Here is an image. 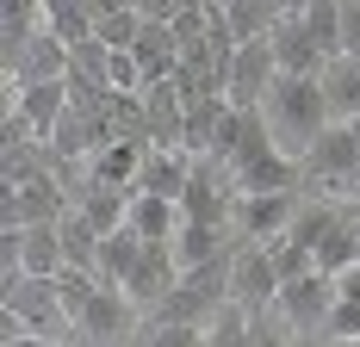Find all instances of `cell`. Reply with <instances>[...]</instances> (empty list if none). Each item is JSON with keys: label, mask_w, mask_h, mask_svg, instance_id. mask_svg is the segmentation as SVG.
<instances>
[{"label": "cell", "mask_w": 360, "mask_h": 347, "mask_svg": "<svg viewBox=\"0 0 360 347\" xmlns=\"http://www.w3.org/2000/svg\"><path fill=\"white\" fill-rule=\"evenodd\" d=\"M317 267H323V273H348V267H360V217L335 211V223H329L323 242H317Z\"/></svg>", "instance_id": "cell-22"}, {"label": "cell", "mask_w": 360, "mask_h": 347, "mask_svg": "<svg viewBox=\"0 0 360 347\" xmlns=\"http://www.w3.org/2000/svg\"><path fill=\"white\" fill-rule=\"evenodd\" d=\"M69 56H75V50L56 32H37L19 56L6 63V100H13L19 87H32V81H63V74H69Z\"/></svg>", "instance_id": "cell-9"}, {"label": "cell", "mask_w": 360, "mask_h": 347, "mask_svg": "<svg viewBox=\"0 0 360 347\" xmlns=\"http://www.w3.org/2000/svg\"><path fill=\"white\" fill-rule=\"evenodd\" d=\"M0 310H13L32 335H63V329H69V310H63L56 279H37V273H25V267H6V273H0Z\"/></svg>", "instance_id": "cell-2"}, {"label": "cell", "mask_w": 360, "mask_h": 347, "mask_svg": "<svg viewBox=\"0 0 360 347\" xmlns=\"http://www.w3.org/2000/svg\"><path fill=\"white\" fill-rule=\"evenodd\" d=\"M143 25H149V19L137 13V6H118L112 19H100V25H94V37H100V44H112V50H131Z\"/></svg>", "instance_id": "cell-28"}, {"label": "cell", "mask_w": 360, "mask_h": 347, "mask_svg": "<svg viewBox=\"0 0 360 347\" xmlns=\"http://www.w3.org/2000/svg\"><path fill=\"white\" fill-rule=\"evenodd\" d=\"M335 273H323V267H311V273H298L280 285V298H274V310L286 316L292 329H329V310H335Z\"/></svg>", "instance_id": "cell-5"}, {"label": "cell", "mask_w": 360, "mask_h": 347, "mask_svg": "<svg viewBox=\"0 0 360 347\" xmlns=\"http://www.w3.org/2000/svg\"><path fill=\"white\" fill-rule=\"evenodd\" d=\"M335 335H360V304L354 298H335V310H329V341Z\"/></svg>", "instance_id": "cell-30"}, {"label": "cell", "mask_w": 360, "mask_h": 347, "mask_svg": "<svg viewBox=\"0 0 360 347\" xmlns=\"http://www.w3.org/2000/svg\"><path fill=\"white\" fill-rule=\"evenodd\" d=\"M329 347H360V335H335V341H329Z\"/></svg>", "instance_id": "cell-34"}, {"label": "cell", "mask_w": 360, "mask_h": 347, "mask_svg": "<svg viewBox=\"0 0 360 347\" xmlns=\"http://www.w3.org/2000/svg\"><path fill=\"white\" fill-rule=\"evenodd\" d=\"M44 6H50V0H44Z\"/></svg>", "instance_id": "cell-37"}, {"label": "cell", "mask_w": 360, "mask_h": 347, "mask_svg": "<svg viewBox=\"0 0 360 347\" xmlns=\"http://www.w3.org/2000/svg\"><path fill=\"white\" fill-rule=\"evenodd\" d=\"M131 56H137V69H143V93L155 87V81H174L180 69V37L168 19H149L143 32H137V44H131Z\"/></svg>", "instance_id": "cell-12"}, {"label": "cell", "mask_w": 360, "mask_h": 347, "mask_svg": "<svg viewBox=\"0 0 360 347\" xmlns=\"http://www.w3.org/2000/svg\"><path fill=\"white\" fill-rule=\"evenodd\" d=\"M280 267H274V254L267 242H236V273H230V298L236 304H249V310H274V298H280Z\"/></svg>", "instance_id": "cell-7"}, {"label": "cell", "mask_w": 360, "mask_h": 347, "mask_svg": "<svg viewBox=\"0 0 360 347\" xmlns=\"http://www.w3.org/2000/svg\"><path fill=\"white\" fill-rule=\"evenodd\" d=\"M298 217V192H243L236 199V236L243 242H274Z\"/></svg>", "instance_id": "cell-10"}, {"label": "cell", "mask_w": 360, "mask_h": 347, "mask_svg": "<svg viewBox=\"0 0 360 347\" xmlns=\"http://www.w3.org/2000/svg\"><path fill=\"white\" fill-rule=\"evenodd\" d=\"M212 6H236V0H212Z\"/></svg>", "instance_id": "cell-36"}, {"label": "cell", "mask_w": 360, "mask_h": 347, "mask_svg": "<svg viewBox=\"0 0 360 347\" xmlns=\"http://www.w3.org/2000/svg\"><path fill=\"white\" fill-rule=\"evenodd\" d=\"M44 32H56V37L75 50V44H87V37H94V13H87L81 0H50V6H44Z\"/></svg>", "instance_id": "cell-25"}, {"label": "cell", "mask_w": 360, "mask_h": 347, "mask_svg": "<svg viewBox=\"0 0 360 347\" xmlns=\"http://www.w3.org/2000/svg\"><path fill=\"white\" fill-rule=\"evenodd\" d=\"M261 118H267V131L274 143L304 162V149L323 137L329 124H335V112H329V93H323V74H280L267 93H261Z\"/></svg>", "instance_id": "cell-1"}, {"label": "cell", "mask_w": 360, "mask_h": 347, "mask_svg": "<svg viewBox=\"0 0 360 347\" xmlns=\"http://www.w3.org/2000/svg\"><path fill=\"white\" fill-rule=\"evenodd\" d=\"M298 13H304L311 37L323 44L329 56H342V0H311V6H298Z\"/></svg>", "instance_id": "cell-26"}, {"label": "cell", "mask_w": 360, "mask_h": 347, "mask_svg": "<svg viewBox=\"0 0 360 347\" xmlns=\"http://www.w3.org/2000/svg\"><path fill=\"white\" fill-rule=\"evenodd\" d=\"M143 347H205V322H168V316H149Z\"/></svg>", "instance_id": "cell-27"}, {"label": "cell", "mask_w": 360, "mask_h": 347, "mask_svg": "<svg viewBox=\"0 0 360 347\" xmlns=\"http://www.w3.org/2000/svg\"><path fill=\"white\" fill-rule=\"evenodd\" d=\"M6 347H63L56 335H19V341H6Z\"/></svg>", "instance_id": "cell-33"}, {"label": "cell", "mask_w": 360, "mask_h": 347, "mask_svg": "<svg viewBox=\"0 0 360 347\" xmlns=\"http://www.w3.org/2000/svg\"><path fill=\"white\" fill-rule=\"evenodd\" d=\"M280 81V56H274V37H243L236 63H230V105H261V93Z\"/></svg>", "instance_id": "cell-8"}, {"label": "cell", "mask_w": 360, "mask_h": 347, "mask_svg": "<svg viewBox=\"0 0 360 347\" xmlns=\"http://www.w3.org/2000/svg\"><path fill=\"white\" fill-rule=\"evenodd\" d=\"M342 50L360 56V0H342Z\"/></svg>", "instance_id": "cell-31"}, {"label": "cell", "mask_w": 360, "mask_h": 347, "mask_svg": "<svg viewBox=\"0 0 360 347\" xmlns=\"http://www.w3.org/2000/svg\"><path fill=\"white\" fill-rule=\"evenodd\" d=\"M298 6H311V0H286V13H298Z\"/></svg>", "instance_id": "cell-35"}, {"label": "cell", "mask_w": 360, "mask_h": 347, "mask_svg": "<svg viewBox=\"0 0 360 347\" xmlns=\"http://www.w3.org/2000/svg\"><path fill=\"white\" fill-rule=\"evenodd\" d=\"M304 180H317L323 192H354L360 186V137L342 124V118L304 149Z\"/></svg>", "instance_id": "cell-3"}, {"label": "cell", "mask_w": 360, "mask_h": 347, "mask_svg": "<svg viewBox=\"0 0 360 347\" xmlns=\"http://www.w3.org/2000/svg\"><path fill=\"white\" fill-rule=\"evenodd\" d=\"M180 223H186L180 199H162V192H131V230H137L143 242H174Z\"/></svg>", "instance_id": "cell-18"}, {"label": "cell", "mask_w": 360, "mask_h": 347, "mask_svg": "<svg viewBox=\"0 0 360 347\" xmlns=\"http://www.w3.org/2000/svg\"><path fill=\"white\" fill-rule=\"evenodd\" d=\"M323 93H329V112L348 124V118H360V56H329L323 63Z\"/></svg>", "instance_id": "cell-21"}, {"label": "cell", "mask_w": 360, "mask_h": 347, "mask_svg": "<svg viewBox=\"0 0 360 347\" xmlns=\"http://www.w3.org/2000/svg\"><path fill=\"white\" fill-rule=\"evenodd\" d=\"M19 267L37 279H56L69 267V254H63V223H25L19 230Z\"/></svg>", "instance_id": "cell-17"}, {"label": "cell", "mask_w": 360, "mask_h": 347, "mask_svg": "<svg viewBox=\"0 0 360 347\" xmlns=\"http://www.w3.org/2000/svg\"><path fill=\"white\" fill-rule=\"evenodd\" d=\"M6 105H19V112H25V124L50 143V131H56V124H63V112H69V74H63V81H32V87H19Z\"/></svg>", "instance_id": "cell-14"}, {"label": "cell", "mask_w": 360, "mask_h": 347, "mask_svg": "<svg viewBox=\"0 0 360 347\" xmlns=\"http://www.w3.org/2000/svg\"><path fill=\"white\" fill-rule=\"evenodd\" d=\"M75 211L100 230V236H112V230H124L131 223V186H106V180H87V192L75 199Z\"/></svg>", "instance_id": "cell-19"}, {"label": "cell", "mask_w": 360, "mask_h": 347, "mask_svg": "<svg viewBox=\"0 0 360 347\" xmlns=\"http://www.w3.org/2000/svg\"><path fill=\"white\" fill-rule=\"evenodd\" d=\"M193 180V149L180 143H149V162L137 174V192H162V199H180Z\"/></svg>", "instance_id": "cell-13"}, {"label": "cell", "mask_w": 360, "mask_h": 347, "mask_svg": "<svg viewBox=\"0 0 360 347\" xmlns=\"http://www.w3.org/2000/svg\"><path fill=\"white\" fill-rule=\"evenodd\" d=\"M143 162H149V137H112L106 149L87 162V174H94V180H106V186H131V192H137Z\"/></svg>", "instance_id": "cell-15"}, {"label": "cell", "mask_w": 360, "mask_h": 347, "mask_svg": "<svg viewBox=\"0 0 360 347\" xmlns=\"http://www.w3.org/2000/svg\"><path fill=\"white\" fill-rule=\"evenodd\" d=\"M274 56H280V74H323L329 50L311 37V25H304V13H280V25H274Z\"/></svg>", "instance_id": "cell-11"}, {"label": "cell", "mask_w": 360, "mask_h": 347, "mask_svg": "<svg viewBox=\"0 0 360 347\" xmlns=\"http://www.w3.org/2000/svg\"><path fill=\"white\" fill-rule=\"evenodd\" d=\"M106 81H112V93H143V69H137V56H131V50H112Z\"/></svg>", "instance_id": "cell-29"}, {"label": "cell", "mask_w": 360, "mask_h": 347, "mask_svg": "<svg viewBox=\"0 0 360 347\" xmlns=\"http://www.w3.org/2000/svg\"><path fill=\"white\" fill-rule=\"evenodd\" d=\"M224 112H230V93H199V100L186 105L180 149H193V155H212V137H217V124H224Z\"/></svg>", "instance_id": "cell-23"}, {"label": "cell", "mask_w": 360, "mask_h": 347, "mask_svg": "<svg viewBox=\"0 0 360 347\" xmlns=\"http://www.w3.org/2000/svg\"><path fill=\"white\" fill-rule=\"evenodd\" d=\"M335 292H342V298H354V304H360V267H348V273H335Z\"/></svg>", "instance_id": "cell-32"}, {"label": "cell", "mask_w": 360, "mask_h": 347, "mask_svg": "<svg viewBox=\"0 0 360 347\" xmlns=\"http://www.w3.org/2000/svg\"><path fill=\"white\" fill-rule=\"evenodd\" d=\"M329 223H335V205H298V217H292L286 230L267 242L280 279H298V273H311V267H317V242H323Z\"/></svg>", "instance_id": "cell-4"}, {"label": "cell", "mask_w": 360, "mask_h": 347, "mask_svg": "<svg viewBox=\"0 0 360 347\" xmlns=\"http://www.w3.org/2000/svg\"><path fill=\"white\" fill-rule=\"evenodd\" d=\"M143 131H149V143H180V131H186V93H180V81H155L143 93Z\"/></svg>", "instance_id": "cell-16"}, {"label": "cell", "mask_w": 360, "mask_h": 347, "mask_svg": "<svg viewBox=\"0 0 360 347\" xmlns=\"http://www.w3.org/2000/svg\"><path fill=\"white\" fill-rule=\"evenodd\" d=\"M255 322H261V310H249V304H224V310L205 322V347H255Z\"/></svg>", "instance_id": "cell-24"}, {"label": "cell", "mask_w": 360, "mask_h": 347, "mask_svg": "<svg viewBox=\"0 0 360 347\" xmlns=\"http://www.w3.org/2000/svg\"><path fill=\"white\" fill-rule=\"evenodd\" d=\"M243 236H236V223H180V236H174V254H180V267H199V261H212V254H224V248H236Z\"/></svg>", "instance_id": "cell-20"}, {"label": "cell", "mask_w": 360, "mask_h": 347, "mask_svg": "<svg viewBox=\"0 0 360 347\" xmlns=\"http://www.w3.org/2000/svg\"><path fill=\"white\" fill-rule=\"evenodd\" d=\"M180 254H174V242H143V254H137V267H131V279H124V298L137 304V310H155L168 292L180 285Z\"/></svg>", "instance_id": "cell-6"}]
</instances>
